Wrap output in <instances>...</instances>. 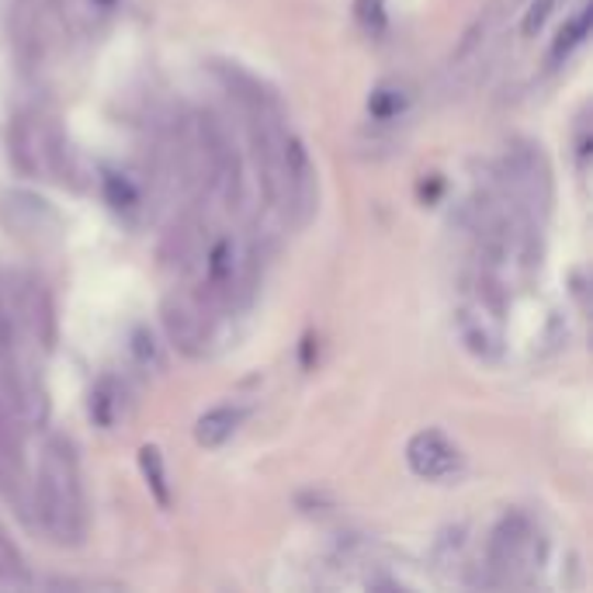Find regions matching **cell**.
Masks as SVG:
<instances>
[{"label":"cell","instance_id":"cell-1","mask_svg":"<svg viewBox=\"0 0 593 593\" xmlns=\"http://www.w3.org/2000/svg\"><path fill=\"white\" fill-rule=\"evenodd\" d=\"M35 521L56 545H80L87 535V507H83V482L74 445L66 437H53L42 448L35 486Z\"/></svg>","mask_w":593,"mask_h":593},{"label":"cell","instance_id":"cell-2","mask_svg":"<svg viewBox=\"0 0 593 593\" xmlns=\"http://www.w3.org/2000/svg\"><path fill=\"white\" fill-rule=\"evenodd\" d=\"M541 562V532L535 521L514 511L503 514L490 535L486 548V583L493 586H521L532 580Z\"/></svg>","mask_w":593,"mask_h":593},{"label":"cell","instance_id":"cell-3","mask_svg":"<svg viewBox=\"0 0 593 593\" xmlns=\"http://www.w3.org/2000/svg\"><path fill=\"white\" fill-rule=\"evenodd\" d=\"M503 310H507V292L493 289L486 281H475V292L461 299L455 323L461 347L469 350L475 361L496 365L507 355V326H503Z\"/></svg>","mask_w":593,"mask_h":593},{"label":"cell","instance_id":"cell-4","mask_svg":"<svg viewBox=\"0 0 593 593\" xmlns=\"http://www.w3.org/2000/svg\"><path fill=\"white\" fill-rule=\"evenodd\" d=\"M500 194L507 205L527 215L532 223H545L552 209V170H548L538 146H514L500 164Z\"/></svg>","mask_w":593,"mask_h":593},{"label":"cell","instance_id":"cell-5","mask_svg":"<svg viewBox=\"0 0 593 593\" xmlns=\"http://www.w3.org/2000/svg\"><path fill=\"white\" fill-rule=\"evenodd\" d=\"M212 295H191V292H174L164 302V329L170 344L188 358H202L209 344L215 340V310Z\"/></svg>","mask_w":593,"mask_h":593},{"label":"cell","instance_id":"cell-6","mask_svg":"<svg viewBox=\"0 0 593 593\" xmlns=\"http://www.w3.org/2000/svg\"><path fill=\"white\" fill-rule=\"evenodd\" d=\"M316 202H320V181H316V167L310 160V149L299 136L284 139V153H281V194H278V209H284V215H292L295 226H305L316 215Z\"/></svg>","mask_w":593,"mask_h":593},{"label":"cell","instance_id":"cell-7","mask_svg":"<svg viewBox=\"0 0 593 593\" xmlns=\"http://www.w3.org/2000/svg\"><path fill=\"white\" fill-rule=\"evenodd\" d=\"M406 461L421 479H451L461 469V451L448 441L441 430H421L410 437Z\"/></svg>","mask_w":593,"mask_h":593},{"label":"cell","instance_id":"cell-8","mask_svg":"<svg viewBox=\"0 0 593 593\" xmlns=\"http://www.w3.org/2000/svg\"><path fill=\"white\" fill-rule=\"evenodd\" d=\"M21 416L0 385V493L14 496L21 486Z\"/></svg>","mask_w":593,"mask_h":593},{"label":"cell","instance_id":"cell-9","mask_svg":"<svg viewBox=\"0 0 593 593\" xmlns=\"http://www.w3.org/2000/svg\"><path fill=\"white\" fill-rule=\"evenodd\" d=\"M244 421H247V410H244V406H233V403L215 406V410L198 416L194 441L202 445V448H223L230 437H233L239 427H244Z\"/></svg>","mask_w":593,"mask_h":593},{"label":"cell","instance_id":"cell-10","mask_svg":"<svg viewBox=\"0 0 593 593\" xmlns=\"http://www.w3.org/2000/svg\"><path fill=\"white\" fill-rule=\"evenodd\" d=\"M4 209H8V212H25V219L18 215L14 223H11L18 233H42V219L56 223V215L49 212V205L42 202V198H35V194H25V191H11Z\"/></svg>","mask_w":593,"mask_h":593},{"label":"cell","instance_id":"cell-11","mask_svg":"<svg viewBox=\"0 0 593 593\" xmlns=\"http://www.w3.org/2000/svg\"><path fill=\"white\" fill-rule=\"evenodd\" d=\"M122 400H125V392L115 379H101L91 392V416L101 424V427H115L125 410H122Z\"/></svg>","mask_w":593,"mask_h":593},{"label":"cell","instance_id":"cell-12","mask_svg":"<svg viewBox=\"0 0 593 593\" xmlns=\"http://www.w3.org/2000/svg\"><path fill=\"white\" fill-rule=\"evenodd\" d=\"M586 32H590V8H580L577 18H569V21H566V29L559 32L556 46H552V59H562V56L573 53L577 46H583Z\"/></svg>","mask_w":593,"mask_h":593},{"label":"cell","instance_id":"cell-13","mask_svg":"<svg viewBox=\"0 0 593 593\" xmlns=\"http://www.w3.org/2000/svg\"><path fill=\"white\" fill-rule=\"evenodd\" d=\"M406 104H410V94L403 91V87H379V91L368 98V112L379 122H389V119L400 115Z\"/></svg>","mask_w":593,"mask_h":593},{"label":"cell","instance_id":"cell-14","mask_svg":"<svg viewBox=\"0 0 593 593\" xmlns=\"http://www.w3.org/2000/svg\"><path fill=\"white\" fill-rule=\"evenodd\" d=\"M139 466H143V475H146V482H149L153 496L160 500V507H167L170 493H167V475H164V458H160V451H157V448H143V451H139Z\"/></svg>","mask_w":593,"mask_h":593},{"label":"cell","instance_id":"cell-15","mask_svg":"<svg viewBox=\"0 0 593 593\" xmlns=\"http://www.w3.org/2000/svg\"><path fill=\"white\" fill-rule=\"evenodd\" d=\"M132 355L143 368H153V371H164V350L157 344V337L149 334L146 326H139L136 334H132Z\"/></svg>","mask_w":593,"mask_h":593},{"label":"cell","instance_id":"cell-16","mask_svg":"<svg viewBox=\"0 0 593 593\" xmlns=\"http://www.w3.org/2000/svg\"><path fill=\"white\" fill-rule=\"evenodd\" d=\"M559 8V0H532L527 4V11H524V21H521V32L532 38V35H538L541 29H545V21L552 18V11Z\"/></svg>","mask_w":593,"mask_h":593},{"label":"cell","instance_id":"cell-17","mask_svg":"<svg viewBox=\"0 0 593 593\" xmlns=\"http://www.w3.org/2000/svg\"><path fill=\"white\" fill-rule=\"evenodd\" d=\"M358 21H361V29L368 35H382L385 32V8H382V0H358Z\"/></svg>","mask_w":593,"mask_h":593},{"label":"cell","instance_id":"cell-18","mask_svg":"<svg viewBox=\"0 0 593 593\" xmlns=\"http://www.w3.org/2000/svg\"><path fill=\"white\" fill-rule=\"evenodd\" d=\"M104 194H108V202H112L115 209H132L139 202L136 191H132V184L125 178H119V174H108V178H104Z\"/></svg>","mask_w":593,"mask_h":593},{"label":"cell","instance_id":"cell-19","mask_svg":"<svg viewBox=\"0 0 593 593\" xmlns=\"http://www.w3.org/2000/svg\"><path fill=\"white\" fill-rule=\"evenodd\" d=\"M18 559H14V548L4 541V535H0V583H14V573H18Z\"/></svg>","mask_w":593,"mask_h":593}]
</instances>
